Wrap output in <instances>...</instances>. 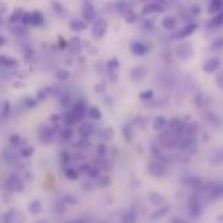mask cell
<instances>
[{
  "label": "cell",
  "mask_w": 223,
  "mask_h": 223,
  "mask_svg": "<svg viewBox=\"0 0 223 223\" xmlns=\"http://www.w3.org/2000/svg\"><path fill=\"white\" fill-rule=\"evenodd\" d=\"M70 114H72V116L75 119V123L76 121H81L84 119V116H85V114H86V104H85V102H82V101L76 102L75 106H73V110L70 111Z\"/></svg>",
  "instance_id": "1"
},
{
  "label": "cell",
  "mask_w": 223,
  "mask_h": 223,
  "mask_svg": "<svg viewBox=\"0 0 223 223\" xmlns=\"http://www.w3.org/2000/svg\"><path fill=\"white\" fill-rule=\"evenodd\" d=\"M92 31H93V35L95 38H102L103 35L106 34V31H107V22L103 19L95 20Z\"/></svg>",
  "instance_id": "2"
},
{
  "label": "cell",
  "mask_w": 223,
  "mask_h": 223,
  "mask_svg": "<svg viewBox=\"0 0 223 223\" xmlns=\"http://www.w3.org/2000/svg\"><path fill=\"white\" fill-rule=\"evenodd\" d=\"M148 168H149V172L154 176H162L166 172L164 164L162 162H159V160H151L148 166Z\"/></svg>",
  "instance_id": "3"
},
{
  "label": "cell",
  "mask_w": 223,
  "mask_h": 223,
  "mask_svg": "<svg viewBox=\"0 0 223 223\" xmlns=\"http://www.w3.org/2000/svg\"><path fill=\"white\" fill-rule=\"evenodd\" d=\"M192 47H191V44L188 43H181L180 46H177L176 48V53H177V56H179L181 60H187V59H189L192 56Z\"/></svg>",
  "instance_id": "4"
},
{
  "label": "cell",
  "mask_w": 223,
  "mask_h": 223,
  "mask_svg": "<svg viewBox=\"0 0 223 223\" xmlns=\"http://www.w3.org/2000/svg\"><path fill=\"white\" fill-rule=\"evenodd\" d=\"M196 29H197V24L191 22V24H188V25H185L184 28L180 29L176 34H174L172 37H174V38H185V37H188V35H191Z\"/></svg>",
  "instance_id": "5"
},
{
  "label": "cell",
  "mask_w": 223,
  "mask_h": 223,
  "mask_svg": "<svg viewBox=\"0 0 223 223\" xmlns=\"http://www.w3.org/2000/svg\"><path fill=\"white\" fill-rule=\"evenodd\" d=\"M39 137H41L42 142H44V144H50V142L53 140V137H55V132L52 131V128L44 125L39 132Z\"/></svg>",
  "instance_id": "6"
},
{
  "label": "cell",
  "mask_w": 223,
  "mask_h": 223,
  "mask_svg": "<svg viewBox=\"0 0 223 223\" xmlns=\"http://www.w3.org/2000/svg\"><path fill=\"white\" fill-rule=\"evenodd\" d=\"M219 65H220V60L218 58H211V59L205 61L203 70L206 73H213V72H215V70L219 68Z\"/></svg>",
  "instance_id": "7"
},
{
  "label": "cell",
  "mask_w": 223,
  "mask_h": 223,
  "mask_svg": "<svg viewBox=\"0 0 223 223\" xmlns=\"http://www.w3.org/2000/svg\"><path fill=\"white\" fill-rule=\"evenodd\" d=\"M84 17H85V20L86 21H93L95 20V17H97V12H95V8L93 7L92 3H84V12H82Z\"/></svg>",
  "instance_id": "8"
},
{
  "label": "cell",
  "mask_w": 223,
  "mask_h": 223,
  "mask_svg": "<svg viewBox=\"0 0 223 223\" xmlns=\"http://www.w3.org/2000/svg\"><path fill=\"white\" fill-rule=\"evenodd\" d=\"M148 46L145 43H141V42H136V43H133L132 44V47H131V51L135 53L136 56H144L146 55V52H148Z\"/></svg>",
  "instance_id": "9"
},
{
  "label": "cell",
  "mask_w": 223,
  "mask_h": 223,
  "mask_svg": "<svg viewBox=\"0 0 223 223\" xmlns=\"http://www.w3.org/2000/svg\"><path fill=\"white\" fill-rule=\"evenodd\" d=\"M146 73H148L146 68L138 65V67H135V68H133V69L131 70V78H132V80H136V81H138V80H142V78H144V77L146 76Z\"/></svg>",
  "instance_id": "10"
},
{
  "label": "cell",
  "mask_w": 223,
  "mask_h": 223,
  "mask_svg": "<svg viewBox=\"0 0 223 223\" xmlns=\"http://www.w3.org/2000/svg\"><path fill=\"white\" fill-rule=\"evenodd\" d=\"M94 125L93 124H89V123H86V124H84V125H81L80 127V135H81V137H84V138H87V137H90L93 133H94Z\"/></svg>",
  "instance_id": "11"
},
{
  "label": "cell",
  "mask_w": 223,
  "mask_h": 223,
  "mask_svg": "<svg viewBox=\"0 0 223 223\" xmlns=\"http://www.w3.org/2000/svg\"><path fill=\"white\" fill-rule=\"evenodd\" d=\"M69 28H70V30H72V31H76V33L82 31V30L86 29V22L82 21V20L76 19V20H72V21H70Z\"/></svg>",
  "instance_id": "12"
},
{
  "label": "cell",
  "mask_w": 223,
  "mask_h": 223,
  "mask_svg": "<svg viewBox=\"0 0 223 223\" xmlns=\"http://www.w3.org/2000/svg\"><path fill=\"white\" fill-rule=\"evenodd\" d=\"M157 12H163V5L159 3H149L144 7V13H157Z\"/></svg>",
  "instance_id": "13"
},
{
  "label": "cell",
  "mask_w": 223,
  "mask_h": 223,
  "mask_svg": "<svg viewBox=\"0 0 223 223\" xmlns=\"http://www.w3.org/2000/svg\"><path fill=\"white\" fill-rule=\"evenodd\" d=\"M44 22V19H43V14L38 11H35L34 13H30V24L34 25V26H41L42 24Z\"/></svg>",
  "instance_id": "14"
},
{
  "label": "cell",
  "mask_w": 223,
  "mask_h": 223,
  "mask_svg": "<svg viewBox=\"0 0 223 223\" xmlns=\"http://www.w3.org/2000/svg\"><path fill=\"white\" fill-rule=\"evenodd\" d=\"M162 26L164 29L167 30H172L175 29V26H176V19L172 16H166L164 19L162 20Z\"/></svg>",
  "instance_id": "15"
},
{
  "label": "cell",
  "mask_w": 223,
  "mask_h": 223,
  "mask_svg": "<svg viewBox=\"0 0 223 223\" xmlns=\"http://www.w3.org/2000/svg\"><path fill=\"white\" fill-rule=\"evenodd\" d=\"M166 119L163 116H158L155 120H154V124H153V128L155 131H160V129H163L166 127Z\"/></svg>",
  "instance_id": "16"
},
{
  "label": "cell",
  "mask_w": 223,
  "mask_h": 223,
  "mask_svg": "<svg viewBox=\"0 0 223 223\" xmlns=\"http://www.w3.org/2000/svg\"><path fill=\"white\" fill-rule=\"evenodd\" d=\"M222 21H223V14H222V13H218L215 17H213V19L210 20L209 26H210V28H218V26L222 25Z\"/></svg>",
  "instance_id": "17"
},
{
  "label": "cell",
  "mask_w": 223,
  "mask_h": 223,
  "mask_svg": "<svg viewBox=\"0 0 223 223\" xmlns=\"http://www.w3.org/2000/svg\"><path fill=\"white\" fill-rule=\"evenodd\" d=\"M87 115L94 120H99L102 118V112L99 109H97V107H92V109L87 111Z\"/></svg>",
  "instance_id": "18"
},
{
  "label": "cell",
  "mask_w": 223,
  "mask_h": 223,
  "mask_svg": "<svg viewBox=\"0 0 223 223\" xmlns=\"http://www.w3.org/2000/svg\"><path fill=\"white\" fill-rule=\"evenodd\" d=\"M55 77L59 80V81H67L69 78V72L65 69H58L55 72Z\"/></svg>",
  "instance_id": "19"
},
{
  "label": "cell",
  "mask_w": 223,
  "mask_h": 223,
  "mask_svg": "<svg viewBox=\"0 0 223 223\" xmlns=\"http://www.w3.org/2000/svg\"><path fill=\"white\" fill-rule=\"evenodd\" d=\"M222 9V2L219 0H215V2H211V4L209 5V12L210 13H217V12H220Z\"/></svg>",
  "instance_id": "20"
},
{
  "label": "cell",
  "mask_w": 223,
  "mask_h": 223,
  "mask_svg": "<svg viewBox=\"0 0 223 223\" xmlns=\"http://www.w3.org/2000/svg\"><path fill=\"white\" fill-rule=\"evenodd\" d=\"M0 63H2L3 65H5V67H13V65H16V64H17V60L0 55Z\"/></svg>",
  "instance_id": "21"
},
{
  "label": "cell",
  "mask_w": 223,
  "mask_h": 223,
  "mask_svg": "<svg viewBox=\"0 0 223 223\" xmlns=\"http://www.w3.org/2000/svg\"><path fill=\"white\" fill-rule=\"evenodd\" d=\"M107 68H109V70L111 72V75H114V72L118 68H119V60L116 59V58H114V59H111L109 63H107Z\"/></svg>",
  "instance_id": "22"
},
{
  "label": "cell",
  "mask_w": 223,
  "mask_h": 223,
  "mask_svg": "<svg viewBox=\"0 0 223 223\" xmlns=\"http://www.w3.org/2000/svg\"><path fill=\"white\" fill-rule=\"evenodd\" d=\"M72 136H73V132H72V129H70V128H63V129H61V132H60V137L63 138L64 141L70 140V138H72Z\"/></svg>",
  "instance_id": "23"
},
{
  "label": "cell",
  "mask_w": 223,
  "mask_h": 223,
  "mask_svg": "<svg viewBox=\"0 0 223 223\" xmlns=\"http://www.w3.org/2000/svg\"><path fill=\"white\" fill-rule=\"evenodd\" d=\"M116 8H118V11H119L121 14H125L128 11H131V5H129L128 3H125V2H120V3H118Z\"/></svg>",
  "instance_id": "24"
},
{
  "label": "cell",
  "mask_w": 223,
  "mask_h": 223,
  "mask_svg": "<svg viewBox=\"0 0 223 223\" xmlns=\"http://www.w3.org/2000/svg\"><path fill=\"white\" fill-rule=\"evenodd\" d=\"M136 19H137V16H136V13L133 12L132 9L131 11H128L127 13H125V20H127V22L128 24H133L136 21Z\"/></svg>",
  "instance_id": "25"
},
{
  "label": "cell",
  "mask_w": 223,
  "mask_h": 223,
  "mask_svg": "<svg viewBox=\"0 0 223 223\" xmlns=\"http://www.w3.org/2000/svg\"><path fill=\"white\" fill-rule=\"evenodd\" d=\"M65 176L70 180H76L78 175H77L76 170H73V168H67V170H65Z\"/></svg>",
  "instance_id": "26"
},
{
  "label": "cell",
  "mask_w": 223,
  "mask_h": 223,
  "mask_svg": "<svg viewBox=\"0 0 223 223\" xmlns=\"http://www.w3.org/2000/svg\"><path fill=\"white\" fill-rule=\"evenodd\" d=\"M153 95H154V92H153V90H145V92H141V93H140V98H141V99H144V101L151 99V98H153Z\"/></svg>",
  "instance_id": "27"
},
{
  "label": "cell",
  "mask_w": 223,
  "mask_h": 223,
  "mask_svg": "<svg viewBox=\"0 0 223 223\" xmlns=\"http://www.w3.org/2000/svg\"><path fill=\"white\" fill-rule=\"evenodd\" d=\"M48 93H50V89H48V87L39 90V92H38V101H44V99H46V98L48 97Z\"/></svg>",
  "instance_id": "28"
},
{
  "label": "cell",
  "mask_w": 223,
  "mask_h": 223,
  "mask_svg": "<svg viewBox=\"0 0 223 223\" xmlns=\"http://www.w3.org/2000/svg\"><path fill=\"white\" fill-rule=\"evenodd\" d=\"M22 14H24V12H21L20 9L19 11H16L12 16H11V19H9V21L12 22V24H14V22H17L19 20H21V17H22Z\"/></svg>",
  "instance_id": "29"
},
{
  "label": "cell",
  "mask_w": 223,
  "mask_h": 223,
  "mask_svg": "<svg viewBox=\"0 0 223 223\" xmlns=\"http://www.w3.org/2000/svg\"><path fill=\"white\" fill-rule=\"evenodd\" d=\"M52 8H53V9H55V12L59 13V14H61V13L65 12V8L61 5L60 3H52Z\"/></svg>",
  "instance_id": "30"
},
{
  "label": "cell",
  "mask_w": 223,
  "mask_h": 223,
  "mask_svg": "<svg viewBox=\"0 0 223 223\" xmlns=\"http://www.w3.org/2000/svg\"><path fill=\"white\" fill-rule=\"evenodd\" d=\"M97 153H98V155L104 157V154L107 153V146H106V145H103V144H101L97 148Z\"/></svg>",
  "instance_id": "31"
},
{
  "label": "cell",
  "mask_w": 223,
  "mask_h": 223,
  "mask_svg": "<svg viewBox=\"0 0 223 223\" xmlns=\"http://www.w3.org/2000/svg\"><path fill=\"white\" fill-rule=\"evenodd\" d=\"M33 153H34V149H33V148H30V146H28V148H24V150H22V155H24L25 158H29Z\"/></svg>",
  "instance_id": "32"
},
{
  "label": "cell",
  "mask_w": 223,
  "mask_h": 223,
  "mask_svg": "<svg viewBox=\"0 0 223 223\" xmlns=\"http://www.w3.org/2000/svg\"><path fill=\"white\" fill-rule=\"evenodd\" d=\"M87 174H89V176H92V177H97L98 175H99V171H98L97 167H90L87 170Z\"/></svg>",
  "instance_id": "33"
},
{
  "label": "cell",
  "mask_w": 223,
  "mask_h": 223,
  "mask_svg": "<svg viewBox=\"0 0 223 223\" xmlns=\"http://www.w3.org/2000/svg\"><path fill=\"white\" fill-rule=\"evenodd\" d=\"M220 47H222V39H215L210 46V48H213V50H219Z\"/></svg>",
  "instance_id": "34"
},
{
  "label": "cell",
  "mask_w": 223,
  "mask_h": 223,
  "mask_svg": "<svg viewBox=\"0 0 223 223\" xmlns=\"http://www.w3.org/2000/svg\"><path fill=\"white\" fill-rule=\"evenodd\" d=\"M64 121H65L67 124H73V123H75V119H73V116H72V114H70V112L65 114V115H64Z\"/></svg>",
  "instance_id": "35"
},
{
  "label": "cell",
  "mask_w": 223,
  "mask_h": 223,
  "mask_svg": "<svg viewBox=\"0 0 223 223\" xmlns=\"http://www.w3.org/2000/svg\"><path fill=\"white\" fill-rule=\"evenodd\" d=\"M69 154L67 153V151H63V153H61V163L63 164H67V163H69Z\"/></svg>",
  "instance_id": "36"
},
{
  "label": "cell",
  "mask_w": 223,
  "mask_h": 223,
  "mask_svg": "<svg viewBox=\"0 0 223 223\" xmlns=\"http://www.w3.org/2000/svg\"><path fill=\"white\" fill-rule=\"evenodd\" d=\"M21 21H22L24 25L30 24V13H25V12H24V14H22V17H21Z\"/></svg>",
  "instance_id": "37"
},
{
  "label": "cell",
  "mask_w": 223,
  "mask_h": 223,
  "mask_svg": "<svg viewBox=\"0 0 223 223\" xmlns=\"http://www.w3.org/2000/svg\"><path fill=\"white\" fill-rule=\"evenodd\" d=\"M25 104H26V107L31 109V107H35L37 102H35V101L33 99V98H26V99H25Z\"/></svg>",
  "instance_id": "38"
},
{
  "label": "cell",
  "mask_w": 223,
  "mask_h": 223,
  "mask_svg": "<svg viewBox=\"0 0 223 223\" xmlns=\"http://www.w3.org/2000/svg\"><path fill=\"white\" fill-rule=\"evenodd\" d=\"M112 136H114V131L111 129V128H107L106 131H104V138H112Z\"/></svg>",
  "instance_id": "39"
},
{
  "label": "cell",
  "mask_w": 223,
  "mask_h": 223,
  "mask_svg": "<svg viewBox=\"0 0 223 223\" xmlns=\"http://www.w3.org/2000/svg\"><path fill=\"white\" fill-rule=\"evenodd\" d=\"M110 183V177L109 176H103V177H101V180L99 181H98V184H99V185H106V184H109Z\"/></svg>",
  "instance_id": "40"
},
{
  "label": "cell",
  "mask_w": 223,
  "mask_h": 223,
  "mask_svg": "<svg viewBox=\"0 0 223 223\" xmlns=\"http://www.w3.org/2000/svg\"><path fill=\"white\" fill-rule=\"evenodd\" d=\"M9 141H11V144H14V145H16V144H19V142H20V137L17 136V135H12Z\"/></svg>",
  "instance_id": "41"
},
{
  "label": "cell",
  "mask_w": 223,
  "mask_h": 223,
  "mask_svg": "<svg viewBox=\"0 0 223 223\" xmlns=\"http://www.w3.org/2000/svg\"><path fill=\"white\" fill-rule=\"evenodd\" d=\"M144 28L145 29H153V21L151 20H148V21H145V25H144Z\"/></svg>",
  "instance_id": "42"
},
{
  "label": "cell",
  "mask_w": 223,
  "mask_h": 223,
  "mask_svg": "<svg viewBox=\"0 0 223 223\" xmlns=\"http://www.w3.org/2000/svg\"><path fill=\"white\" fill-rule=\"evenodd\" d=\"M94 90H95V92H99V93L103 92V90H104V85H103V84H98V85L94 87Z\"/></svg>",
  "instance_id": "43"
},
{
  "label": "cell",
  "mask_w": 223,
  "mask_h": 223,
  "mask_svg": "<svg viewBox=\"0 0 223 223\" xmlns=\"http://www.w3.org/2000/svg\"><path fill=\"white\" fill-rule=\"evenodd\" d=\"M8 111H9V102H4V112H3V115H7Z\"/></svg>",
  "instance_id": "44"
},
{
  "label": "cell",
  "mask_w": 223,
  "mask_h": 223,
  "mask_svg": "<svg viewBox=\"0 0 223 223\" xmlns=\"http://www.w3.org/2000/svg\"><path fill=\"white\" fill-rule=\"evenodd\" d=\"M68 102H69V95H63V98H61V103L68 104Z\"/></svg>",
  "instance_id": "45"
},
{
  "label": "cell",
  "mask_w": 223,
  "mask_h": 223,
  "mask_svg": "<svg viewBox=\"0 0 223 223\" xmlns=\"http://www.w3.org/2000/svg\"><path fill=\"white\" fill-rule=\"evenodd\" d=\"M59 120H60L59 115H52V116H51V121H52V123H58Z\"/></svg>",
  "instance_id": "46"
},
{
  "label": "cell",
  "mask_w": 223,
  "mask_h": 223,
  "mask_svg": "<svg viewBox=\"0 0 223 223\" xmlns=\"http://www.w3.org/2000/svg\"><path fill=\"white\" fill-rule=\"evenodd\" d=\"M75 159H76V160H82V159H84V155L80 154V153H76V154H75Z\"/></svg>",
  "instance_id": "47"
},
{
  "label": "cell",
  "mask_w": 223,
  "mask_h": 223,
  "mask_svg": "<svg viewBox=\"0 0 223 223\" xmlns=\"http://www.w3.org/2000/svg\"><path fill=\"white\" fill-rule=\"evenodd\" d=\"M89 168H90V166H89V164H82V166H81V171H84V172H87V170H89Z\"/></svg>",
  "instance_id": "48"
},
{
  "label": "cell",
  "mask_w": 223,
  "mask_h": 223,
  "mask_svg": "<svg viewBox=\"0 0 223 223\" xmlns=\"http://www.w3.org/2000/svg\"><path fill=\"white\" fill-rule=\"evenodd\" d=\"M193 11H194V12H193L194 14H198V11H200V9H198L197 7H193Z\"/></svg>",
  "instance_id": "49"
},
{
  "label": "cell",
  "mask_w": 223,
  "mask_h": 223,
  "mask_svg": "<svg viewBox=\"0 0 223 223\" xmlns=\"http://www.w3.org/2000/svg\"><path fill=\"white\" fill-rule=\"evenodd\" d=\"M2 44H4V38L0 35V46H2Z\"/></svg>",
  "instance_id": "50"
}]
</instances>
